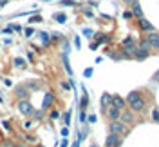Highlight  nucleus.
I'll use <instances>...</instances> for the list:
<instances>
[{
    "label": "nucleus",
    "mask_w": 159,
    "mask_h": 147,
    "mask_svg": "<svg viewBox=\"0 0 159 147\" xmlns=\"http://www.w3.org/2000/svg\"><path fill=\"white\" fill-rule=\"evenodd\" d=\"M127 104H129L130 111L139 113V111H143V109H145V98L141 96L138 91H130V95L127 96Z\"/></svg>",
    "instance_id": "1"
},
{
    "label": "nucleus",
    "mask_w": 159,
    "mask_h": 147,
    "mask_svg": "<svg viewBox=\"0 0 159 147\" xmlns=\"http://www.w3.org/2000/svg\"><path fill=\"white\" fill-rule=\"evenodd\" d=\"M109 131L112 133V135H119V136H123V135H127V131H129V127L123 124V122H110L109 124Z\"/></svg>",
    "instance_id": "2"
},
{
    "label": "nucleus",
    "mask_w": 159,
    "mask_h": 147,
    "mask_svg": "<svg viewBox=\"0 0 159 147\" xmlns=\"http://www.w3.org/2000/svg\"><path fill=\"white\" fill-rule=\"evenodd\" d=\"M18 113L24 116H33L34 115V107L31 105L29 100H20L18 102Z\"/></svg>",
    "instance_id": "3"
},
{
    "label": "nucleus",
    "mask_w": 159,
    "mask_h": 147,
    "mask_svg": "<svg viewBox=\"0 0 159 147\" xmlns=\"http://www.w3.org/2000/svg\"><path fill=\"white\" fill-rule=\"evenodd\" d=\"M119 145H121V136L110 133L107 136V140H105V147H119Z\"/></svg>",
    "instance_id": "4"
},
{
    "label": "nucleus",
    "mask_w": 159,
    "mask_h": 147,
    "mask_svg": "<svg viewBox=\"0 0 159 147\" xmlns=\"http://www.w3.org/2000/svg\"><path fill=\"white\" fill-rule=\"evenodd\" d=\"M107 116H109L110 122H118L119 118H121V109L114 107V105H110V107L107 109Z\"/></svg>",
    "instance_id": "5"
},
{
    "label": "nucleus",
    "mask_w": 159,
    "mask_h": 147,
    "mask_svg": "<svg viewBox=\"0 0 159 147\" xmlns=\"http://www.w3.org/2000/svg\"><path fill=\"white\" fill-rule=\"evenodd\" d=\"M147 42L150 44V47L159 49V33H156V31L148 33V37H147Z\"/></svg>",
    "instance_id": "6"
},
{
    "label": "nucleus",
    "mask_w": 159,
    "mask_h": 147,
    "mask_svg": "<svg viewBox=\"0 0 159 147\" xmlns=\"http://www.w3.org/2000/svg\"><path fill=\"white\" fill-rule=\"evenodd\" d=\"M52 104H54V95L51 91H47L45 96H43V102H42V109H49Z\"/></svg>",
    "instance_id": "7"
},
{
    "label": "nucleus",
    "mask_w": 159,
    "mask_h": 147,
    "mask_svg": "<svg viewBox=\"0 0 159 147\" xmlns=\"http://www.w3.org/2000/svg\"><path fill=\"white\" fill-rule=\"evenodd\" d=\"M110 105H112V96H110L109 93H105V95L101 96V111H107Z\"/></svg>",
    "instance_id": "8"
},
{
    "label": "nucleus",
    "mask_w": 159,
    "mask_h": 147,
    "mask_svg": "<svg viewBox=\"0 0 159 147\" xmlns=\"http://www.w3.org/2000/svg\"><path fill=\"white\" fill-rule=\"evenodd\" d=\"M119 122H123L125 125H129L134 122V116H132V111H125V113H121V118H119Z\"/></svg>",
    "instance_id": "9"
},
{
    "label": "nucleus",
    "mask_w": 159,
    "mask_h": 147,
    "mask_svg": "<svg viewBox=\"0 0 159 147\" xmlns=\"http://www.w3.org/2000/svg\"><path fill=\"white\" fill-rule=\"evenodd\" d=\"M150 53H148V49H143V47H136V51H134V56L138 60H141V58H147Z\"/></svg>",
    "instance_id": "10"
},
{
    "label": "nucleus",
    "mask_w": 159,
    "mask_h": 147,
    "mask_svg": "<svg viewBox=\"0 0 159 147\" xmlns=\"http://www.w3.org/2000/svg\"><path fill=\"white\" fill-rule=\"evenodd\" d=\"M27 95H29V89L25 87V86H20V87L16 89V96H18L20 100H25Z\"/></svg>",
    "instance_id": "11"
},
{
    "label": "nucleus",
    "mask_w": 159,
    "mask_h": 147,
    "mask_svg": "<svg viewBox=\"0 0 159 147\" xmlns=\"http://www.w3.org/2000/svg\"><path fill=\"white\" fill-rule=\"evenodd\" d=\"M112 105H114V107H118V109H123V107H125V100L116 95V96H112Z\"/></svg>",
    "instance_id": "12"
},
{
    "label": "nucleus",
    "mask_w": 159,
    "mask_h": 147,
    "mask_svg": "<svg viewBox=\"0 0 159 147\" xmlns=\"http://www.w3.org/2000/svg\"><path fill=\"white\" fill-rule=\"evenodd\" d=\"M139 26H141V29H145V31H154V26L150 24L148 20H145V18H139Z\"/></svg>",
    "instance_id": "13"
},
{
    "label": "nucleus",
    "mask_w": 159,
    "mask_h": 147,
    "mask_svg": "<svg viewBox=\"0 0 159 147\" xmlns=\"http://www.w3.org/2000/svg\"><path fill=\"white\" fill-rule=\"evenodd\" d=\"M132 13H134L138 18H145V17H143V9H141V6H139L138 2H136V4H132Z\"/></svg>",
    "instance_id": "14"
},
{
    "label": "nucleus",
    "mask_w": 159,
    "mask_h": 147,
    "mask_svg": "<svg viewBox=\"0 0 159 147\" xmlns=\"http://www.w3.org/2000/svg\"><path fill=\"white\" fill-rule=\"evenodd\" d=\"M54 18H56V22H60V24H65V18H67V17H65L63 13H56Z\"/></svg>",
    "instance_id": "15"
},
{
    "label": "nucleus",
    "mask_w": 159,
    "mask_h": 147,
    "mask_svg": "<svg viewBox=\"0 0 159 147\" xmlns=\"http://www.w3.org/2000/svg\"><path fill=\"white\" fill-rule=\"evenodd\" d=\"M40 38H42V42H43V46H47V44H49V35H47L45 31H42V33H40Z\"/></svg>",
    "instance_id": "16"
},
{
    "label": "nucleus",
    "mask_w": 159,
    "mask_h": 147,
    "mask_svg": "<svg viewBox=\"0 0 159 147\" xmlns=\"http://www.w3.org/2000/svg\"><path fill=\"white\" fill-rule=\"evenodd\" d=\"M15 66H16V67H22V66H25V60H24V58H15Z\"/></svg>",
    "instance_id": "17"
},
{
    "label": "nucleus",
    "mask_w": 159,
    "mask_h": 147,
    "mask_svg": "<svg viewBox=\"0 0 159 147\" xmlns=\"http://www.w3.org/2000/svg\"><path fill=\"white\" fill-rule=\"evenodd\" d=\"M63 122H65V125H69V124H70V111L63 115Z\"/></svg>",
    "instance_id": "18"
},
{
    "label": "nucleus",
    "mask_w": 159,
    "mask_h": 147,
    "mask_svg": "<svg viewBox=\"0 0 159 147\" xmlns=\"http://www.w3.org/2000/svg\"><path fill=\"white\" fill-rule=\"evenodd\" d=\"M152 120H154V122H159V109H154V113H152Z\"/></svg>",
    "instance_id": "19"
},
{
    "label": "nucleus",
    "mask_w": 159,
    "mask_h": 147,
    "mask_svg": "<svg viewBox=\"0 0 159 147\" xmlns=\"http://www.w3.org/2000/svg\"><path fill=\"white\" fill-rule=\"evenodd\" d=\"M33 33H34V31L31 29V27H27V29L24 31V37H25V38H29V37H33Z\"/></svg>",
    "instance_id": "20"
},
{
    "label": "nucleus",
    "mask_w": 159,
    "mask_h": 147,
    "mask_svg": "<svg viewBox=\"0 0 159 147\" xmlns=\"http://www.w3.org/2000/svg\"><path fill=\"white\" fill-rule=\"evenodd\" d=\"M13 31H15V26H9V27H6V29L2 31V33H4V35H11Z\"/></svg>",
    "instance_id": "21"
},
{
    "label": "nucleus",
    "mask_w": 159,
    "mask_h": 147,
    "mask_svg": "<svg viewBox=\"0 0 159 147\" xmlns=\"http://www.w3.org/2000/svg\"><path fill=\"white\" fill-rule=\"evenodd\" d=\"M2 125H4V129H6V131H11V129H13V127H11V124L7 122V120H4V122H2Z\"/></svg>",
    "instance_id": "22"
},
{
    "label": "nucleus",
    "mask_w": 159,
    "mask_h": 147,
    "mask_svg": "<svg viewBox=\"0 0 159 147\" xmlns=\"http://www.w3.org/2000/svg\"><path fill=\"white\" fill-rule=\"evenodd\" d=\"M33 116L36 118V120H42V116H43V113H42V111H34V115H33Z\"/></svg>",
    "instance_id": "23"
},
{
    "label": "nucleus",
    "mask_w": 159,
    "mask_h": 147,
    "mask_svg": "<svg viewBox=\"0 0 159 147\" xmlns=\"http://www.w3.org/2000/svg\"><path fill=\"white\" fill-rule=\"evenodd\" d=\"M83 35H85L87 38H90V37H92V29H89V27H87V29H83Z\"/></svg>",
    "instance_id": "24"
},
{
    "label": "nucleus",
    "mask_w": 159,
    "mask_h": 147,
    "mask_svg": "<svg viewBox=\"0 0 159 147\" xmlns=\"http://www.w3.org/2000/svg\"><path fill=\"white\" fill-rule=\"evenodd\" d=\"M61 136H63V138H67V136H69V129H67V127H63V129H61Z\"/></svg>",
    "instance_id": "25"
},
{
    "label": "nucleus",
    "mask_w": 159,
    "mask_h": 147,
    "mask_svg": "<svg viewBox=\"0 0 159 147\" xmlns=\"http://www.w3.org/2000/svg\"><path fill=\"white\" fill-rule=\"evenodd\" d=\"M58 116H60V113H58V111H51V118H52V120H56Z\"/></svg>",
    "instance_id": "26"
},
{
    "label": "nucleus",
    "mask_w": 159,
    "mask_h": 147,
    "mask_svg": "<svg viewBox=\"0 0 159 147\" xmlns=\"http://www.w3.org/2000/svg\"><path fill=\"white\" fill-rule=\"evenodd\" d=\"M61 4H63V6H74V2H72V0H65V2H61Z\"/></svg>",
    "instance_id": "27"
},
{
    "label": "nucleus",
    "mask_w": 159,
    "mask_h": 147,
    "mask_svg": "<svg viewBox=\"0 0 159 147\" xmlns=\"http://www.w3.org/2000/svg\"><path fill=\"white\" fill-rule=\"evenodd\" d=\"M80 120H81V124H83V122H87V116H85V113H81V115H80Z\"/></svg>",
    "instance_id": "28"
},
{
    "label": "nucleus",
    "mask_w": 159,
    "mask_h": 147,
    "mask_svg": "<svg viewBox=\"0 0 159 147\" xmlns=\"http://www.w3.org/2000/svg\"><path fill=\"white\" fill-rule=\"evenodd\" d=\"M90 75H92V69H85V76H87V78H89V76H90Z\"/></svg>",
    "instance_id": "29"
},
{
    "label": "nucleus",
    "mask_w": 159,
    "mask_h": 147,
    "mask_svg": "<svg viewBox=\"0 0 159 147\" xmlns=\"http://www.w3.org/2000/svg\"><path fill=\"white\" fill-rule=\"evenodd\" d=\"M123 44H125V46H130V44H132V38H130V37H129V38H125Z\"/></svg>",
    "instance_id": "30"
},
{
    "label": "nucleus",
    "mask_w": 159,
    "mask_h": 147,
    "mask_svg": "<svg viewBox=\"0 0 159 147\" xmlns=\"http://www.w3.org/2000/svg\"><path fill=\"white\" fill-rule=\"evenodd\" d=\"M61 87H63V89H70V84H67V82H63V84H61Z\"/></svg>",
    "instance_id": "31"
},
{
    "label": "nucleus",
    "mask_w": 159,
    "mask_h": 147,
    "mask_svg": "<svg viewBox=\"0 0 159 147\" xmlns=\"http://www.w3.org/2000/svg\"><path fill=\"white\" fill-rule=\"evenodd\" d=\"M89 122H90V124H94V122H96V116H94V115H90V116H89Z\"/></svg>",
    "instance_id": "32"
},
{
    "label": "nucleus",
    "mask_w": 159,
    "mask_h": 147,
    "mask_svg": "<svg viewBox=\"0 0 159 147\" xmlns=\"http://www.w3.org/2000/svg\"><path fill=\"white\" fill-rule=\"evenodd\" d=\"M40 20H42V17H33V18H31V22H40Z\"/></svg>",
    "instance_id": "33"
},
{
    "label": "nucleus",
    "mask_w": 159,
    "mask_h": 147,
    "mask_svg": "<svg viewBox=\"0 0 159 147\" xmlns=\"http://www.w3.org/2000/svg\"><path fill=\"white\" fill-rule=\"evenodd\" d=\"M4 6H7V0H0V7H4Z\"/></svg>",
    "instance_id": "34"
},
{
    "label": "nucleus",
    "mask_w": 159,
    "mask_h": 147,
    "mask_svg": "<svg viewBox=\"0 0 159 147\" xmlns=\"http://www.w3.org/2000/svg\"><path fill=\"white\" fill-rule=\"evenodd\" d=\"M72 147H80V140H76V142L72 144Z\"/></svg>",
    "instance_id": "35"
},
{
    "label": "nucleus",
    "mask_w": 159,
    "mask_h": 147,
    "mask_svg": "<svg viewBox=\"0 0 159 147\" xmlns=\"http://www.w3.org/2000/svg\"><path fill=\"white\" fill-rule=\"evenodd\" d=\"M154 80H156V82H157V80H159V71H157V73H156V76H154Z\"/></svg>",
    "instance_id": "36"
},
{
    "label": "nucleus",
    "mask_w": 159,
    "mask_h": 147,
    "mask_svg": "<svg viewBox=\"0 0 159 147\" xmlns=\"http://www.w3.org/2000/svg\"><path fill=\"white\" fill-rule=\"evenodd\" d=\"M0 104H2V98H0Z\"/></svg>",
    "instance_id": "37"
},
{
    "label": "nucleus",
    "mask_w": 159,
    "mask_h": 147,
    "mask_svg": "<svg viewBox=\"0 0 159 147\" xmlns=\"http://www.w3.org/2000/svg\"><path fill=\"white\" fill-rule=\"evenodd\" d=\"M38 147H42V145H38Z\"/></svg>",
    "instance_id": "38"
}]
</instances>
